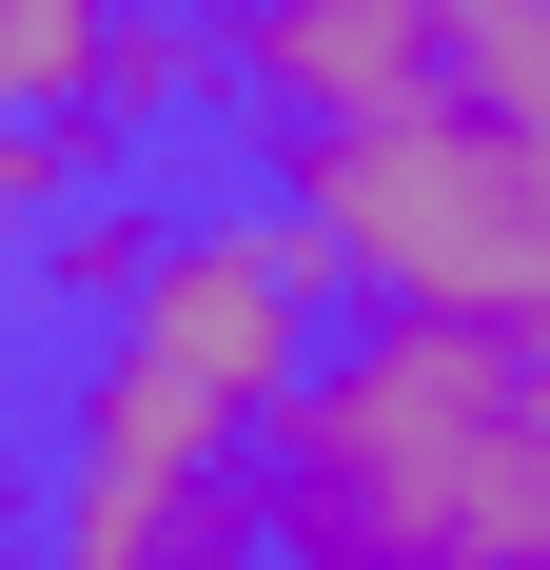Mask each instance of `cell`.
I'll use <instances>...</instances> for the list:
<instances>
[{
  "instance_id": "cell-2",
  "label": "cell",
  "mask_w": 550,
  "mask_h": 570,
  "mask_svg": "<svg viewBox=\"0 0 550 570\" xmlns=\"http://www.w3.org/2000/svg\"><path fill=\"white\" fill-rule=\"evenodd\" d=\"M315 354H334V256L275 217V197H217V217H177L158 276L79 335V433H59V472H79V492H236Z\"/></svg>"
},
{
  "instance_id": "cell-1",
  "label": "cell",
  "mask_w": 550,
  "mask_h": 570,
  "mask_svg": "<svg viewBox=\"0 0 550 570\" xmlns=\"http://www.w3.org/2000/svg\"><path fill=\"white\" fill-rule=\"evenodd\" d=\"M275 570H550V354L472 315H374L256 433Z\"/></svg>"
},
{
  "instance_id": "cell-3",
  "label": "cell",
  "mask_w": 550,
  "mask_h": 570,
  "mask_svg": "<svg viewBox=\"0 0 550 570\" xmlns=\"http://www.w3.org/2000/svg\"><path fill=\"white\" fill-rule=\"evenodd\" d=\"M275 217L315 236L374 315H472V335H550V158L511 99L433 79L374 118H295L275 138Z\"/></svg>"
},
{
  "instance_id": "cell-5",
  "label": "cell",
  "mask_w": 550,
  "mask_h": 570,
  "mask_svg": "<svg viewBox=\"0 0 550 570\" xmlns=\"http://www.w3.org/2000/svg\"><path fill=\"white\" fill-rule=\"evenodd\" d=\"M40 570H275V531H256V472L236 492H79L59 472Z\"/></svg>"
},
{
  "instance_id": "cell-6",
  "label": "cell",
  "mask_w": 550,
  "mask_h": 570,
  "mask_svg": "<svg viewBox=\"0 0 550 570\" xmlns=\"http://www.w3.org/2000/svg\"><path fill=\"white\" fill-rule=\"evenodd\" d=\"M158 236H177V217H138V197H79V217L40 236V276H59V315H79V335H99L118 295L158 276Z\"/></svg>"
},
{
  "instance_id": "cell-8",
  "label": "cell",
  "mask_w": 550,
  "mask_h": 570,
  "mask_svg": "<svg viewBox=\"0 0 550 570\" xmlns=\"http://www.w3.org/2000/svg\"><path fill=\"white\" fill-rule=\"evenodd\" d=\"M531 354H550V335H531Z\"/></svg>"
},
{
  "instance_id": "cell-4",
  "label": "cell",
  "mask_w": 550,
  "mask_h": 570,
  "mask_svg": "<svg viewBox=\"0 0 550 570\" xmlns=\"http://www.w3.org/2000/svg\"><path fill=\"white\" fill-rule=\"evenodd\" d=\"M433 79H472V59H452V0H236L217 20V99H256L275 138H295V118L433 99Z\"/></svg>"
},
{
  "instance_id": "cell-7",
  "label": "cell",
  "mask_w": 550,
  "mask_h": 570,
  "mask_svg": "<svg viewBox=\"0 0 550 570\" xmlns=\"http://www.w3.org/2000/svg\"><path fill=\"white\" fill-rule=\"evenodd\" d=\"M40 531H59V492H40V453H20V413H0V570H40Z\"/></svg>"
}]
</instances>
